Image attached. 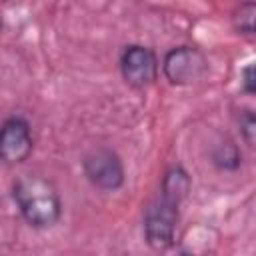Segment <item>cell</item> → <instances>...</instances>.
I'll return each instance as SVG.
<instances>
[{
  "label": "cell",
  "instance_id": "obj_1",
  "mask_svg": "<svg viewBox=\"0 0 256 256\" xmlns=\"http://www.w3.org/2000/svg\"><path fill=\"white\" fill-rule=\"evenodd\" d=\"M190 190V178L182 168H172L164 174L158 198L148 206L144 216L146 242L154 250H166L174 242L178 210Z\"/></svg>",
  "mask_w": 256,
  "mask_h": 256
},
{
  "label": "cell",
  "instance_id": "obj_7",
  "mask_svg": "<svg viewBox=\"0 0 256 256\" xmlns=\"http://www.w3.org/2000/svg\"><path fill=\"white\" fill-rule=\"evenodd\" d=\"M234 26L244 34H256V0L244 2L234 12Z\"/></svg>",
  "mask_w": 256,
  "mask_h": 256
},
{
  "label": "cell",
  "instance_id": "obj_8",
  "mask_svg": "<svg viewBox=\"0 0 256 256\" xmlns=\"http://www.w3.org/2000/svg\"><path fill=\"white\" fill-rule=\"evenodd\" d=\"M242 134L250 146H256V114H246L242 118Z\"/></svg>",
  "mask_w": 256,
  "mask_h": 256
},
{
  "label": "cell",
  "instance_id": "obj_9",
  "mask_svg": "<svg viewBox=\"0 0 256 256\" xmlns=\"http://www.w3.org/2000/svg\"><path fill=\"white\" fill-rule=\"evenodd\" d=\"M242 84H244V90L256 94V64L244 68V72H242Z\"/></svg>",
  "mask_w": 256,
  "mask_h": 256
},
{
  "label": "cell",
  "instance_id": "obj_3",
  "mask_svg": "<svg viewBox=\"0 0 256 256\" xmlns=\"http://www.w3.org/2000/svg\"><path fill=\"white\" fill-rule=\"evenodd\" d=\"M162 68L172 84H192L204 76L208 62L200 50L190 46H180L166 54Z\"/></svg>",
  "mask_w": 256,
  "mask_h": 256
},
{
  "label": "cell",
  "instance_id": "obj_2",
  "mask_svg": "<svg viewBox=\"0 0 256 256\" xmlns=\"http://www.w3.org/2000/svg\"><path fill=\"white\" fill-rule=\"evenodd\" d=\"M14 202L18 204L24 220L34 228H48L58 222L62 204L54 184L42 176H22L12 188Z\"/></svg>",
  "mask_w": 256,
  "mask_h": 256
},
{
  "label": "cell",
  "instance_id": "obj_6",
  "mask_svg": "<svg viewBox=\"0 0 256 256\" xmlns=\"http://www.w3.org/2000/svg\"><path fill=\"white\" fill-rule=\"evenodd\" d=\"M32 152V134L26 120L12 116L4 122L0 132V156L6 164H16L28 158Z\"/></svg>",
  "mask_w": 256,
  "mask_h": 256
},
{
  "label": "cell",
  "instance_id": "obj_5",
  "mask_svg": "<svg viewBox=\"0 0 256 256\" xmlns=\"http://www.w3.org/2000/svg\"><path fill=\"white\" fill-rule=\"evenodd\" d=\"M120 72L130 86L144 88L156 80V54L146 46H128L120 56Z\"/></svg>",
  "mask_w": 256,
  "mask_h": 256
},
{
  "label": "cell",
  "instance_id": "obj_4",
  "mask_svg": "<svg viewBox=\"0 0 256 256\" xmlns=\"http://www.w3.org/2000/svg\"><path fill=\"white\" fill-rule=\"evenodd\" d=\"M86 178L100 190H116L124 182V166L116 152L100 148L84 158Z\"/></svg>",
  "mask_w": 256,
  "mask_h": 256
}]
</instances>
